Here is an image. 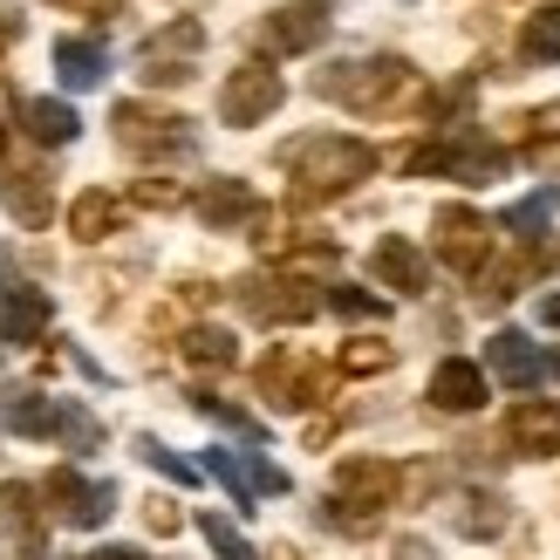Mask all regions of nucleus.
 Wrapping results in <instances>:
<instances>
[{
  "label": "nucleus",
  "instance_id": "nucleus-26",
  "mask_svg": "<svg viewBox=\"0 0 560 560\" xmlns=\"http://www.w3.org/2000/svg\"><path fill=\"white\" fill-rule=\"evenodd\" d=\"M553 212H560V191H553V185H540V191H534V199H520V206L506 212V226H513L520 240H540Z\"/></svg>",
  "mask_w": 560,
  "mask_h": 560
},
{
  "label": "nucleus",
  "instance_id": "nucleus-22",
  "mask_svg": "<svg viewBox=\"0 0 560 560\" xmlns=\"http://www.w3.org/2000/svg\"><path fill=\"white\" fill-rule=\"evenodd\" d=\"M0 199H8V212L21 219L27 233H35V226H48V212H55V206H48V178H42V172H21L8 191H0Z\"/></svg>",
  "mask_w": 560,
  "mask_h": 560
},
{
  "label": "nucleus",
  "instance_id": "nucleus-8",
  "mask_svg": "<svg viewBox=\"0 0 560 560\" xmlns=\"http://www.w3.org/2000/svg\"><path fill=\"white\" fill-rule=\"evenodd\" d=\"M431 226H438V260L452 267V273H479V267L492 260V233H486V219H479V212L444 206Z\"/></svg>",
  "mask_w": 560,
  "mask_h": 560
},
{
  "label": "nucleus",
  "instance_id": "nucleus-40",
  "mask_svg": "<svg viewBox=\"0 0 560 560\" xmlns=\"http://www.w3.org/2000/svg\"><path fill=\"white\" fill-rule=\"evenodd\" d=\"M267 560H301V553H294V547H273V553H267Z\"/></svg>",
  "mask_w": 560,
  "mask_h": 560
},
{
  "label": "nucleus",
  "instance_id": "nucleus-16",
  "mask_svg": "<svg viewBox=\"0 0 560 560\" xmlns=\"http://www.w3.org/2000/svg\"><path fill=\"white\" fill-rule=\"evenodd\" d=\"M506 438L520 444L526 458H553V452H560V404H553V397L520 404V410L506 417Z\"/></svg>",
  "mask_w": 560,
  "mask_h": 560
},
{
  "label": "nucleus",
  "instance_id": "nucleus-20",
  "mask_svg": "<svg viewBox=\"0 0 560 560\" xmlns=\"http://www.w3.org/2000/svg\"><path fill=\"white\" fill-rule=\"evenodd\" d=\"M8 431H21V438H55V431H62V404L42 397V389H14V397H8Z\"/></svg>",
  "mask_w": 560,
  "mask_h": 560
},
{
  "label": "nucleus",
  "instance_id": "nucleus-28",
  "mask_svg": "<svg viewBox=\"0 0 560 560\" xmlns=\"http://www.w3.org/2000/svg\"><path fill=\"white\" fill-rule=\"evenodd\" d=\"M199 534H206V547L219 553V560H260L254 547H246V534L233 520H219V513H199Z\"/></svg>",
  "mask_w": 560,
  "mask_h": 560
},
{
  "label": "nucleus",
  "instance_id": "nucleus-12",
  "mask_svg": "<svg viewBox=\"0 0 560 560\" xmlns=\"http://www.w3.org/2000/svg\"><path fill=\"white\" fill-rule=\"evenodd\" d=\"M370 273L383 280V288H397V294H424L431 260L417 254V246H410L404 233H383V240H376V254H370Z\"/></svg>",
  "mask_w": 560,
  "mask_h": 560
},
{
  "label": "nucleus",
  "instance_id": "nucleus-29",
  "mask_svg": "<svg viewBox=\"0 0 560 560\" xmlns=\"http://www.w3.org/2000/svg\"><path fill=\"white\" fill-rule=\"evenodd\" d=\"M137 458L158 465L164 479H178V486H199V465H185V458L172 452V444H158V438H137Z\"/></svg>",
  "mask_w": 560,
  "mask_h": 560
},
{
  "label": "nucleus",
  "instance_id": "nucleus-37",
  "mask_svg": "<svg viewBox=\"0 0 560 560\" xmlns=\"http://www.w3.org/2000/svg\"><path fill=\"white\" fill-rule=\"evenodd\" d=\"M90 560H144V553H137V547H96Z\"/></svg>",
  "mask_w": 560,
  "mask_h": 560
},
{
  "label": "nucleus",
  "instance_id": "nucleus-3",
  "mask_svg": "<svg viewBox=\"0 0 560 560\" xmlns=\"http://www.w3.org/2000/svg\"><path fill=\"white\" fill-rule=\"evenodd\" d=\"M206 48V27L178 14V21H164L158 35L144 42V55H137V75L151 82V90H178V82H191V55Z\"/></svg>",
  "mask_w": 560,
  "mask_h": 560
},
{
  "label": "nucleus",
  "instance_id": "nucleus-5",
  "mask_svg": "<svg viewBox=\"0 0 560 560\" xmlns=\"http://www.w3.org/2000/svg\"><path fill=\"white\" fill-rule=\"evenodd\" d=\"M280 96H288V82H280L273 69H260V62H246V69L226 75V90H219V124H233V130L267 124L280 109Z\"/></svg>",
  "mask_w": 560,
  "mask_h": 560
},
{
  "label": "nucleus",
  "instance_id": "nucleus-38",
  "mask_svg": "<svg viewBox=\"0 0 560 560\" xmlns=\"http://www.w3.org/2000/svg\"><path fill=\"white\" fill-rule=\"evenodd\" d=\"M540 322H547V328H560V294H547V301H540Z\"/></svg>",
  "mask_w": 560,
  "mask_h": 560
},
{
  "label": "nucleus",
  "instance_id": "nucleus-34",
  "mask_svg": "<svg viewBox=\"0 0 560 560\" xmlns=\"http://www.w3.org/2000/svg\"><path fill=\"white\" fill-rule=\"evenodd\" d=\"M328 301L342 307V315H383V301H376V294H355V288H335Z\"/></svg>",
  "mask_w": 560,
  "mask_h": 560
},
{
  "label": "nucleus",
  "instance_id": "nucleus-7",
  "mask_svg": "<svg viewBox=\"0 0 560 560\" xmlns=\"http://www.w3.org/2000/svg\"><path fill=\"white\" fill-rule=\"evenodd\" d=\"M35 492H42V499H55V520H69V526H103L109 513H117V492L96 486V479H82L75 465H55Z\"/></svg>",
  "mask_w": 560,
  "mask_h": 560
},
{
  "label": "nucleus",
  "instance_id": "nucleus-15",
  "mask_svg": "<svg viewBox=\"0 0 560 560\" xmlns=\"http://www.w3.org/2000/svg\"><path fill=\"white\" fill-rule=\"evenodd\" d=\"M486 370H492L499 383H513V389H534V383H540V349L526 342L520 328H499L492 342H486Z\"/></svg>",
  "mask_w": 560,
  "mask_h": 560
},
{
  "label": "nucleus",
  "instance_id": "nucleus-19",
  "mask_svg": "<svg viewBox=\"0 0 560 560\" xmlns=\"http://www.w3.org/2000/svg\"><path fill=\"white\" fill-rule=\"evenodd\" d=\"M21 124H27L35 144H69V137L82 130V117H75L69 103H55V96H27L21 103Z\"/></svg>",
  "mask_w": 560,
  "mask_h": 560
},
{
  "label": "nucleus",
  "instance_id": "nucleus-14",
  "mask_svg": "<svg viewBox=\"0 0 560 560\" xmlns=\"http://www.w3.org/2000/svg\"><path fill=\"white\" fill-rule=\"evenodd\" d=\"M431 404L438 410H479L486 404V370L465 362V355H444L431 370Z\"/></svg>",
  "mask_w": 560,
  "mask_h": 560
},
{
  "label": "nucleus",
  "instance_id": "nucleus-32",
  "mask_svg": "<svg viewBox=\"0 0 560 560\" xmlns=\"http://www.w3.org/2000/svg\"><path fill=\"white\" fill-rule=\"evenodd\" d=\"M191 404H199V410L212 417V424H226V431H246V438H260V424H254L246 410H233V404H219V397H191Z\"/></svg>",
  "mask_w": 560,
  "mask_h": 560
},
{
  "label": "nucleus",
  "instance_id": "nucleus-23",
  "mask_svg": "<svg viewBox=\"0 0 560 560\" xmlns=\"http://www.w3.org/2000/svg\"><path fill=\"white\" fill-rule=\"evenodd\" d=\"M520 55H526V62H560V8L526 14V27H520Z\"/></svg>",
  "mask_w": 560,
  "mask_h": 560
},
{
  "label": "nucleus",
  "instance_id": "nucleus-6",
  "mask_svg": "<svg viewBox=\"0 0 560 560\" xmlns=\"http://www.w3.org/2000/svg\"><path fill=\"white\" fill-rule=\"evenodd\" d=\"M328 21H335V0H288V8H273L260 21V48L267 55H307V48H322Z\"/></svg>",
  "mask_w": 560,
  "mask_h": 560
},
{
  "label": "nucleus",
  "instance_id": "nucleus-21",
  "mask_svg": "<svg viewBox=\"0 0 560 560\" xmlns=\"http://www.w3.org/2000/svg\"><path fill=\"white\" fill-rule=\"evenodd\" d=\"M69 226H75V240H109V233H117L124 226V206L117 199H109V191H82V199L69 206Z\"/></svg>",
  "mask_w": 560,
  "mask_h": 560
},
{
  "label": "nucleus",
  "instance_id": "nucleus-30",
  "mask_svg": "<svg viewBox=\"0 0 560 560\" xmlns=\"http://www.w3.org/2000/svg\"><path fill=\"white\" fill-rule=\"evenodd\" d=\"M55 438H69L75 452H96V444H103V424H96L90 410H75V404H62V431H55Z\"/></svg>",
  "mask_w": 560,
  "mask_h": 560
},
{
  "label": "nucleus",
  "instance_id": "nucleus-17",
  "mask_svg": "<svg viewBox=\"0 0 560 560\" xmlns=\"http://www.w3.org/2000/svg\"><path fill=\"white\" fill-rule=\"evenodd\" d=\"M55 75H62L69 90H96V82L109 75V55H103V42L62 35V42H55Z\"/></svg>",
  "mask_w": 560,
  "mask_h": 560
},
{
  "label": "nucleus",
  "instance_id": "nucleus-11",
  "mask_svg": "<svg viewBox=\"0 0 560 560\" xmlns=\"http://www.w3.org/2000/svg\"><path fill=\"white\" fill-rule=\"evenodd\" d=\"M246 301V315H260V322H307L322 307V294L307 288V280H288V273H267V280H246L240 288Z\"/></svg>",
  "mask_w": 560,
  "mask_h": 560
},
{
  "label": "nucleus",
  "instance_id": "nucleus-24",
  "mask_svg": "<svg viewBox=\"0 0 560 560\" xmlns=\"http://www.w3.org/2000/svg\"><path fill=\"white\" fill-rule=\"evenodd\" d=\"M499 526H506V499H499V492H471L458 506V534L465 540H492Z\"/></svg>",
  "mask_w": 560,
  "mask_h": 560
},
{
  "label": "nucleus",
  "instance_id": "nucleus-18",
  "mask_svg": "<svg viewBox=\"0 0 560 560\" xmlns=\"http://www.w3.org/2000/svg\"><path fill=\"white\" fill-rule=\"evenodd\" d=\"M48 294L42 288H14L8 301H0V342H35V335L48 328Z\"/></svg>",
  "mask_w": 560,
  "mask_h": 560
},
{
  "label": "nucleus",
  "instance_id": "nucleus-33",
  "mask_svg": "<svg viewBox=\"0 0 560 560\" xmlns=\"http://www.w3.org/2000/svg\"><path fill=\"white\" fill-rule=\"evenodd\" d=\"M144 520H151V534H178L185 513L172 506V499H144Z\"/></svg>",
  "mask_w": 560,
  "mask_h": 560
},
{
  "label": "nucleus",
  "instance_id": "nucleus-4",
  "mask_svg": "<svg viewBox=\"0 0 560 560\" xmlns=\"http://www.w3.org/2000/svg\"><path fill=\"white\" fill-rule=\"evenodd\" d=\"M117 137L144 158H172V151H191V117L178 109H158V103H117Z\"/></svg>",
  "mask_w": 560,
  "mask_h": 560
},
{
  "label": "nucleus",
  "instance_id": "nucleus-36",
  "mask_svg": "<svg viewBox=\"0 0 560 560\" xmlns=\"http://www.w3.org/2000/svg\"><path fill=\"white\" fill-rule=\"evenodd\" d=\"M14 267H21V260H14V246H0V301H8V294L21 288V280H14Z\"/></svg>",
  "mask_w": 560,
  "mask_h": 560
},
{
  "label": "nucleus",
  "instance_id": "nucleus-39",
  "mask_svg": "<svg viewBox=\"0 0 560 560\" xmlns=\"http://www.w3.org/2000/svg\"><path fill=\"white\" fill-rule=\"evenodd\" d=\"M14 27H21V21H14L8 8H0V48H8V42H14Z\"/></svg>",
  "mask_w": 560,
  "mask_h": 560
},
{
  "label": "nucleus",
  "instance_id": "nucleus-2",
  "mask_svg": "<svg viewBox=\"0 0 560 560\" xmlns=\"http://www.w3.org/2000/svg\"><path fill=\"white\" fill-rule=\"evenodd\" d=\"M315 90L349 103V109H389L397 96L417 90V69L404 55H370V62H335L328 75H315Z\"/></svg>",
  "mask_w": 560,
  "mask_h": 560
},
{
  "label": "nucleus",
  "instance_id": "nucleus-31",
  "mask_svg": "<svg viewBox=\"0 0 560 560\" xmlns=\"http://www.w3.org/2000/svg\"><path fill=\"white\" fill-rule=\"evenodd\" d=\"M342 370L349 376H376V370H389V349L383 342H349L342 349Z\"/></svg>",
  "mask_w": 560,
  "mask_h": 560
},
{
  "label": "nucleus",
  "instance_id": "nucleus-1",
  "mask_svg": "<svg viewBox=\"0 0 560 560\" xmlns=\"http://www.w3.org/2000/svg\"><path fill=\"white\" fill-rule=\"evenodd\" d=\"M280 164L294 172V206H322L335 191H349L376 172V151L362 137H342V130H315V137H294Z\"/></svg>",
  "mask_w": 560,
  "mask_h": 560
},
{
  "label": "nucleus",
  "instance_id": "nucleus-35",
  "mask_svg": "<svg viewBox=\"0 0 560 560\" xmlns=\"http://www.w3.org/2000/svg\"><path fill=\"white\" fill-rule=\"evenodd\" d=\"M520 124H526V137H560V103L534 109V117H520Z\"/></svg>",
  "mask_w": 560,
  "mask_h": 560
},
{
  "label": "nucleus",
  "instance_id": "nucleus-27",
  "mask_svg": "<svg viewBox=\"0 0 560 560\" xmlns=\"http://www.w3.org/2000/svg\"><path fill=\"white\" fill-rule=\"evenodd\" d=\"M206 471L233 492V506H254V499H260V492H254V465H240L233 452H212V458H206Z\"/></svg>",
  "mask_w": 560,
  "mask_h": 560
},
{
  "label": "nucleus",
  "instance_id": "nucleus-10",
  "mask_svg": "<svg viewBox=\"0 0 560 560\" xmlns=\"http://www.w3.org/2000/svg\"><path fill=\"white\" fill-rule=\"evenodd\" d=\"M362 506V520H376L389 499H397V465H383V458H342L335 465V506Z\"/></svg>",
  "mask_w": 560,
  "mask_h": 560
},
{
  "label": "nucleus",
  "instance_id": "nucleus-9",
  "mask_svg": "<svg viewBox=\"0 0 560 560\" xmlns=\"http://www.w3.org/2000/svg\"><path fill=\"white\" fill-rule=\"evenodd\" d=\"M260 397L280 404V410H301V404L322 397V370H315L301 349H273V355L260 362Z\"/></svg>",
  "mask_w": 560,
  "mask_h": 560
},
{
  "label": "nucleus",
  "instance_id": "nucleus-25",
  "mask_svg": "<svg viewBox=\"0 0 560 560\" xmlns=\"http://www.w3.org/2000/svg\"><path fill=\"white\" fill-rule=\"evenodd\" d=\"M185 362H199V370H233L240 349H233L226 328H191V335H185Z\"/></svg>",
  "mask_w": 560,
  "mask_h": 560
},
{
  "label": "nucleus",
  "instance_id": "nucleus-41",
  "mask_svg": "<svg viewBox=\"0 0 560 560\" xmlns=\"http://www.w3.org/2000/svg\"><path fill=\"white\" fill-rule=\"evenodd\" d=\"M553 370H560V355H553Z\"/></svg>",
  "mask_w": 560,
  "mask_h": 560
},
{
  "label": "nucleus",
  "instance_id": "nucleus-13",
  "mask_svg": "<svg viewBox=\"0 0 560 560\" xmlns=\"http://www.w3.org/2000/svg\"><path fill=\"white\" fill-rule=\"evenodd\" d=\"M191 206H199V219H206L212 233H233V226H246V219H260V199H254V185H246V178H212Z\"/></svg>",
  "mask_w": 560,
  "mask_h": 560
}]
</instances>
